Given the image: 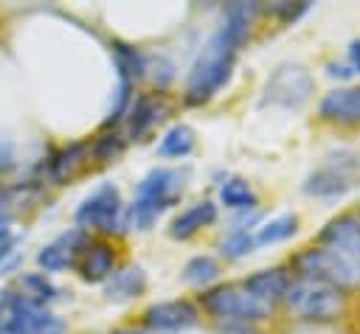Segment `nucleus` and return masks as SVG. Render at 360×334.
<instances>
[{
    "mask_svg": "<svg viewBox=\"0 0 360 334\" xmlns=\"http://www.w3.org/2000/svg\"><path fill=\"white\" fill-rule=\"evenodd\" d=\"M256 8H259L256 3H228L222 8V20H219L217 31L200 48V53L191 62V70L186 76L183 101L188 107L208 104L228 84L236 56H239V48L248 39Z\"/></svg>",
    "mask_w": 360,
    "mask_h": 334,
    "instance_id": "nucleus-1",
    "label": "nucleus"
},
{
    "mask_svg": "<svg viewBox=\"0 0 360 334\" xmlns=\"http://www.w3.org/2000/svg\"><path fill=\"white\" fill-rule=\"evenodd\" d=\"M295 278H318L340 292L360 286V216L340 213L329 219L315 244L290 258Z\"/></svg>",
    "mask_w": 360,
    "mask_h": 334,
    "instance_id": "nucleus-2",
    "label": "nucleus"
},
{
    "mask_svg": "<svg viewBox=\"0 0 360 334\" xmlns=\"http://www.w3.org/2000/svg\"><path fill=\"white\" fill-rule=\"evenodd\" d=\"M186 180H188V171H180V168L158 166L146 171L143 180L135 185V196L129 205L132 227L149 230L169 208H174L186 191Z\"/></svg>",
    "mask_w": 360,
    "mask_h": 334,
    "instance_id": "nucleus-3",
    "label": "nucleus"
},
{
    "mask_svg": "<svg viewBox=\"0 0 360 334\" xmlns=\"http://www.w3.org/2000/svg\"><path fill=\"white\" fill-rule=\"evenodd\" d=\"M281 303L301 323H329V320H338L340 317L343 303H346V295L338 286L326 283V281H318V278H295L292 275V281H290Z\"/></svg>",
    "mask_w": 360,
    "mask_h": 334,
    "instance_id": "nucleus-4",
    "label": "nucleus"
},
{
    "mask_svg": "<svg viewBox=\"0 0 360 334\" xmlns=\"http://www.w3.org/2000/svg\"><path fill=\"white\" fill-rule=\"evenodd\" d=\"M76 227L84 233H127L132 227L129 208L121 202V191L112 182H98L76 208Z\"/></svg>",
    "mask_w": 360,
    "mask_h": 334,
    "instance_id": "nucleus-5",
    "label": "nucleus"
},
{
    "mask_svg": "<svg viewBox=\"0 0 360 334\" xmlns=\"http://www.w3.org/2000/svg\"><path fill=\"white\" fill-rule=\"evenodd\" d=\"M200 306L208 317H214V323L239 320V323L256 326L259 320L270 317V306H264L253 295H248L242 283H217V286L202 289Z\"/></svg>",
    "mask_w": 360,
    "mask_h": 334,
    "instance_id": "nucleus-6",
    "label": "nucleus"
},
{
    "mask_svg": "<svg viewBox=\"0 0 360 334\" xmlns=\"http://www.w3.org/2000/svg\"><path fill=\"white\" fill-rule=\"evenodd\" d=\"M357 171H360V160L354 152H335L329 157H323V163L318 168H312L304 180V194L315 196V199H338L343 196L354 182H357Z\"/></svg>",
    "mask_w": 360,
    "mask_h": 334,
    "instance_id": "nucleus-7",
    "label": "nucleus"
},
{
    "mask_svg": "<svg viewBox=\"0 0 360 334\" xmlns=\"http://www.w3.org/2000/svg\"><path fill=\"white\" fill-rule=\"evenodd\" d=\"M315 90V81L309 76L307 67L292 65V62H281L264 81L262 90V104L267 107H281V109H298L309 101Z\"/></svg>",
    "mask_w": 360,
    "mask_h": 334,
    "instance_id": "nucleus-8",
    "label": "nucleus"
},
{
    "mask_svg": "<svg viewBox=\"0 0 360 334\" xmlns=\"http://www.w3.org/2000/svg\"><path fill=\"white\" fill-rule=\"evenodd\" d=\"M87 241H90V236L82 227H70V230L59 233L56 239H51L48 244L39 247V253H37L39 272L48 275V272H62L68 267H76V261H79L82 250L87 247Z\"/></svg>",
    "mask_w": 360,
    "mask_h": 334,
    "instance_id": "nucleus-9",
    "label": "nucleus"
},
{
    "mask_svg": "<svg viewBox=\"0 0 360 334\" xmlns=\"http://www.w3.org/2000/svg\"><path fill=\"white\" fill-rule=\"evenodd\" d=\"M197 309L194 303L188 300H160V303H152L149 309H143L141 314V323L143 328L149 331H183V328H191L197 323Z\"/></svg>",
    "mask_w": 360,
    "mask_h": 334,
    "instance_id": "nucleus-10",
    "label": "nucleus"
},
{
    "mask_svg": "<svg viewBox=\"0 0 360 334\" xmlns=\"http://www.w3.org/2000/svg\"><path fill=\"white\" fill-rule=\"evenodd\" d=\"M318 118L326 123H338V126L360 123V87L343 84V87L323 93V98L318 101Z\"/></svg>",
    "mask_w": 360,
    "mask_h": 334,
    "instance_id": "nucleus-11",
    "label": "nucleus"
},
{
    "mask_svg": "<svg viewBox=\"0 0 360 334\" xmlns=\"http://www.w3.org/2000/svg\"><path fill=\"white\" fill-rule=\"evenodd\" d=\"M169 112V104L163 95L158 93H143V95H135L132 104H129V112L124 118V135L129 140H141L152 126H158Z\"/></svg>",
    "mask_w": 360,
    "mask_h": 334,
    "instance_id": "nucleus-12",
    "label": "nucleus"
},
{
    "mask_svg": "<svg viewBox=\"0 0 360 334\" xmlns=\"http://www.w3.org/2000/svg\"><path fill=\"white\" fill-rule=\"evenodd\" d=\"M290 281H292V275L287 272V267H267V269L250 272V275L242 278L239 283L245 286L248 295H253L259 303H264V306L273 309L276 303H281V298H284Z\"/></svg>",
    "mask_w": 360,
    "mask_h": 334,
    "instance_id": "nucleus-13",
    "label": "nucleus"
},
{
    "mask_svg": "<svg viewBox=\"0 0 360 334\" xmlns=\"http://www.w3.org/2000/svg\"><path fill=\"white\" fill-rule=\"evenodd\" d=\"M76 272L84 283H104L112 272H115V250L107 241H87V247L82 250L79 261H76Z\"/></svg>",
    "mask_w": 360,
    "mask_h": 334,
    "instance_id": "nucleus-14",
    "label": "nucleus"
},
{
    "mask_svg": "<svg viewBox=\"0 0 360 334\" xmlns=\"http://www.w3.org/2000/svg\"><path fill=\"white\" fill-rule=\"evenodd\" d=\"M217 216H219L217 202L200 199V202L183 208V211L169 222V236H172L174 241H186V239L197 236L202 227H211V225L217 222Z\"/></svg>",
    "mask_w": 360,
    "mask_h": 334,
    "instance_id": "nucleus-15",
    "label": "nucleus"
},
{
    "mask_svg": "<svg viewBox=\"0 0 360 334\" xmlns=\"http://www.w3.org/2000/svg\"><path fill=\"white\" fill-rule=\"evenodd\" d=\"M90 160V143H70V146H62L56 149L48 160H45V177L53 182V185H62L68 180H73L82 166Z\"/></svg>",
    "mask_w": 360,
    "mask_h": 334,
    "instance_id": "nucleus-16",
    "label": "nucleus"
},
{
    "mask_svg": "<svg viewBox=\"0 0 360 334\" xmlns=\"http://www.w3.org/2000/svg\"><path fill=\"white\" fill-rule=\"evenodd\" d=\"M146 292V272L135 264L115 269L107 281H104V298L112 303H124L132 298H141Z\"/></svg>",
    "mask_w": 360,
    "mask_h": 334,
    "instance_id": "nucleus-17",
    "label": "nucleus"
},
{
    "mask_svg": "<svg viewBox=\"0 0 360 334\" xmlns=\"http://www.w3.org/2000/svg\"><path fill=\"white\" fill-rule=\"evenodd\" d=\"M219 202H222L228 211H233V213H256V208H259L256 191H253L250 182L242 180V177H228V180H222V185H219Z\"/></svg>",
    "mask_w": 360,
    "mask_h": 334,
    "instance_id": "nucleus-18",
    "label": "nucleus"
},
{
    "mask_svg": "<svg viewBox=\"0 0 360 334\" xmlns=\"http://www.w3.org/2000/svg\"><path fill=\"white\" fill-rule=\"evenodd\" d=\"M11 286H14L28 303L45 306V309H48V303H53V300L59 298L56 283H53L45 272H22V275H17V281H14Z\"/></svg>",
    "mask_w": 360,
    "mask_h": 334,
    "instance_id": "nucleus-19",
    "label": "nucleus"
},
{
    "mask_svg": "<svg viewBox=\"0 0 360 334\" xmlns=\"http://www.w3.org/2000/svg\"><path fill=\"white\" fill-rule=\"evenodd\" d=\"M112 48V59H115V70H118V79H127V81H141L146 76V53L129 42H121V39H112L110 42Z\"/></svg>",
    "mask_w": 360,
    "mask_h": 334,
    "instance_id": "nucleus-20",
    "label": "nucleus"
},
{
    "mask_svg": "<svg viewBox=\"0 0 360 334\" xmlns=\"http://www.w3.org/2000/svg\"><path fill=\"white\" fill-rule=\"evenodd\" d=\"M194 146H197L194 129L188 123H174V126H169L163 132V138L158 143V157H163V160H183V157H188L194 152Z\"/></svg>",
    "mask_w": 360,
    "mask_h": 334,
    "instance_id": "nucleus-21",
    "label": "nucleus"
},
{
    "mask_svg": "<svg viewBox=\"0 0 360 334\" xmlns=\"http://www.w3.org/2000/svg\"><path fill=\"white\" fill-rule=\"evenodd\" d=\"M31 309L34 303H28L14 286L0 289V334H17L20 323L25 320Z\"/></svg>",
    "mask_w": 360,
    "mask_h": 334,
    "instance_id": "nucleus-22",
    "label": "nucleus"
},
{
    "mask_svg": "<svg viewBox=\"0 0 360 334\" xmlns=\"http://www.w3.org/2000/svg\"><path fill=\"white\" fill-rule=\"evenodd\" d=\"M253 247H256V230L250 227V222H236V225H231L228 233H225V239L219 241V253H222L225 258H231V261L245 258Z\"/></svg>",
    "mask_w": 360,
    "mask_h": 334,
    "instance_id": "nucleus-23",
    "label": "nucleus"
},
{
    "mask_svg": "<svg viewBox=\"0 0 360 334\" xmlns=\"http://www.w3.org/2000/svg\"><path fill=\"white\" fill-rule=\"evenodd\" d=\"M298 233V216L295 213H281L276 219H267L256 227V247L262 244H278V241H287Z\"/></svg>",
    "mask_w": 360,
    "mask_h": 334,
    "instance_id": "nucleus-24",
    "label": "nucleus"
},
{
    "mask_svg": "<svg viewBox=\"0 0 360 334\" xmlns=\"http://www.w3.org/2000/svg\"><path fill=\"white\" fill-rule=\"evenodd\" d=\"M127 149V135L118 129H104L93 143H90V160H96L98 166L115 163Z\"/></svg>",
    "mask_w": 360,
    "mask_h": 334,
    "instance_id": "nucleus-25",
    "label": "nucleus"
},
{
    "mask_svg": "<svg viewBox=\"0 0 360 334\" xmlns=\"http://www.w3.org/2000/svg\"><path fill=\"white\" fill-rule=\"evenodd\" d=\"M17 334H65V323L62 317H56L51 309L45 306H34L25 320L20 323Z\"/></svg>",
    "mask_w": 360,
    "mask_h": 334,
    "instance_id": "nucleus-26",
    "label": "nucleus"
},
{
    "mask_svg": "<svg viewBox=\"0 0 360 334\" xmlns=\"http://www.w3.org/2000/svg\"><path fill=\"white\" fill-rule=\"evenodd\" d=\"M219 278V264L214 255H191L183 267V281L191 286H208Z\"/></svg>",
    "mask_w": 360,
    "mask_h": 334,
    "instance_id": "nucleus-27",
    "label": "nucleus"
},
{
    "mask_svg": "<svg viewBox=\"0 0 360 334\" xmlns=\"http://www.w3.org/2000/svg\"><path fill=\"white\" fill-rule=\"evenodd\" d=\"M146 76L152 79V84L158 87V93H163L172 81H174V62L166 53H146Z\"/></svg>",
    "mask_w": 360,
    "mask_h": 334,
    "instance_id": "nucleus-28",
    "label": "nucleus"
},
{
    "mask_svg": "<svg viewBox=\"0 0 360 334\" xmlns=\"http://www.w3.org/2000/svg\"><path fill=\"white\" fill-rule=\"evenodd\" d=\"M307 11H309V3H307V0H301V3L281 0V3H276V6H270V8H267V14L278 17L284 25H292V22H295V20H301Z\"/></svg>",
    "mask_w": 360,
    "mask_h": 334,
    "instance_id": "nucleus-29",
    "label": "nucleus"
},
{
    "mask_svg": "<svg viewBox=\"0 0 360 334\" xmlns=\"http://www.w3.org/2000/svg\"><path fill=\"white\" fill-rule=\"evenodd\" d=\"M17 166V149L11 140H0V177H6L8 171H14Z\"/></svg>",
    "mask_w": 360,
    "mask_h": 334,
    "instance_id": "nucleus-30",
    "label": "nucleus"
},
{
    "mask_svg": "<svg viewBox=\"0 0 360 334\" xmlns=\"http://www.w3.org/2000/svg\"><path fill=\"white\" fill-rule=\"evenodd\" d=\"M217 334H259L253 323H239V320H228V323H214Z\"/></svg>",
    "mask_w": 360,
    "mask_h": 334,
    "instance_id": "nucleus-31",
    "label": "nucleus"
},
{
    "mask_svg": "<svg viewBox=\"0 0 360 334\" xmlns=\"http://www.w3.org/2000/svg\"><path fill=\"white\" fill-rule=\"evenodd\" d=\"M346 65L354 73H360V39H352L349 42V48H346Z\"/></svg>",
    "mask_w": 360,
    "mask_h": 334,
    "instance_id": "nucleus-32",
    "label": "nucleus"
},
{
    "mask_svg": "<svg viewBox=\"0 0 360 334\" xmlns=\"http://www.w3.org/2000/svg\"><path fill=\"white\" fill-rule=\"evenodd\" d=\"M326 76H329V79H352L354 70H352L349 65H335V62H332V65H326Z\"/></svg>",
    "mask_w": 360,
    "mask_h": 334,
    "instance_id": "nucleus-33",
    "label": "nucleus"
},
{
    "mask_svg": "<svg viewBox=\"0 0 360 334\" xmlns=\"http://www.w3.org/2000/svg\"><path fill=\"white\" fill-rule=\"evenodd\" d=\"M14 244H17V241H14V236H8V239H3V241H0V264H3V258H8V255L14 253Z\"/></svg>",
    "mask_w": 360,
    "mask_h": 334,
    "instance_id": "nucleus-34",
    "label": "nucleus"
}]
</instances>
